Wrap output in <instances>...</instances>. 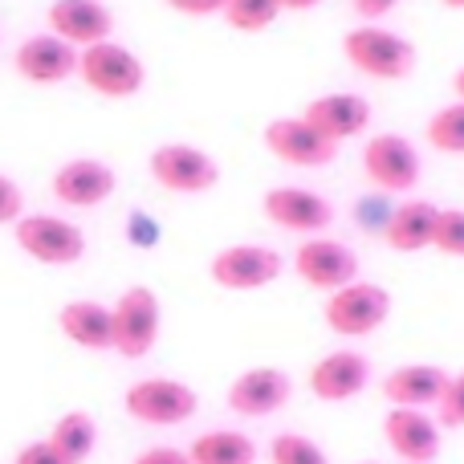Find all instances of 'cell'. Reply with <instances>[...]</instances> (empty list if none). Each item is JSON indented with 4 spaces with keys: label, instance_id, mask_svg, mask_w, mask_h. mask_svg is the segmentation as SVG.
Here are the masks:
<instances>
[{
    "label": "cell",
    "instance_id": "obj_1",
    "mask_svg": "<svg viewBox=\"0 0 464 464\" xmlns=\"http://www.w3.org/2000/svg\"><path fill=\"white\" fill-rule=\"evenodd\" d=\"M343 53L354 70L375 82H400L416 70V45L392 29H379V24L351 29L343 37Z\"/></svg>",
    "mask_w": 464,
    "mask_h": 464
},
{
    "label": "cell",
    "instance_id": "obj_2",
    "mask_svg": "<svg viewBox=\"0 0 464 464\" xmlns=\"http://www.w3.org/2000/svg\"><path fill=\"white\" fill-rule=\"evenodd\" d=\"M122 408H127L130 420H139V424H147V428H179L200 411V395L188 383H179V379L151 375V379H139V383L127 387Z\"/></svg>",
    "mask_w": 464,
    "mask_h": 464
},
{
    "label": "cell",
    "instance_id": "obj_3",
    "mask_svg": "<svg viewBox=\"0 0 464 464\" xmlns=\"http://www.w3.org/2000/svg\"><path fill=\"white\" fill-rule=\"evenodd\" d=\"M78 78L102 98H135L147 82V70L127 45L98 41L90 49H78Z\"/></svg>",
    "mask_w": 464,
    "mask_h": 464
},
{
    "label": "cell",
    "instance_id": "obj_4",
    "mask_svg": "<svg viewBox=\"0 0 464 464\" xmlns=\"http://www.w3.org/2000/svg\"><path fill=\"white\" fill-rule=\"evenodd\" d=\"M392 314V294L375 281H351V285L334 289L322 305V318L338 338H367Z\"/></svg>",
    "mask_w": 464,
    "mask_h": 464
},
{
    "label": "cell",
    "instance_id": "obj_5",
    "mask_svg": "<svg viewBox=\"0 0 464 464\" xmlns=\"http://www.w3.org/2000/svg\"><path fill=\"white\" fill-rule=\"evenodd\" d=\"M160 297L147 285H130L127 294H119V302L111 305V326H114V346L122 359H147L160 343Z\"/></svg>",
    "mask_w": 464,
    "mask_h": 464
},
{
    "label": "cell",
    "instance_id": "obj_6",
    "mask_svg": "<svg viewBox=\"0 0 464 464\" xmlns=\"http://www.w3.org/2000/svg\"><path fill=\"white\" fill-rule=\"evenodd\" d=\"M151 179L168 192H179V196H204L220 184V168L204 147H192V143H163L151 151Z\"/></svg>",
    "mask_w": 464,
    "mask_h": 464
},
{
    "label": "cell",
    "instance_id": "obj_7",
    "mask_svg": "<svg viewBox=\"0 0 464 464\" xmlns=\"http://www.w3.org/2000/svg\"><path fill=\"white\" fill-rule=\"evenodd\" d=\"M16 245L37 265H78L86 256V232L53 212H33L16 220Z\"/></svg>",
    "mask_w": 464,
    "mask_h": 464
},
{
    "label": "cell",
    "instance_id": "obj_8",
    "mask_svg": "<svg viewBox=\"0 0 464 464\" xmlns=\"http://www.w3.org/2000/svg\"><path fill=\"white\" fill-rule=\"evenodd\" d=\"M294 273L305 281L310 289H322V294H334V289L359 281V256H354L351 245L330 237H310L297 245L294 253Z\"/></svg>",
    "mask_w": 464,
    "mask_h": 464
},
{
    "label": "cell",
    "instance_id": "obj_9",
    "mask_svg": "<svg viewBox=\"0 0 464 464\" xmlns=\"http://www.w3.org/2000/svg\"><path fill=\"white\" fill-rule=\"evenodd\" d=\"M208 273L220 289L248 294V289H265L281 277V253L269 245H228L212 256Z\"/></svg>",
    "mask_w": 464,
    "mask_h": 464
},
{
    "label": "cell",
    "instance_id": "obj_10",
    "mask_svg": "<svg viewBox=\"0 0 464 464\" xmlns=\"http://www.w3.org/2000/svg\"><path fill=\"white\" fill-rule=\"evenodd\" d=\"M261 212L277 228L302 232V237H322V232L334 225V204L326 196L310 192V188H297V184L269 188L261 200Z\"/></svg>",
    "mask_w": 464,
    "mask_h": 464
},
{
    "label": "cell",
    "instance_id": "obj_11",
    "mask_svg": "<svg viewBox=\"0 0 464 464\" xmlns=\"http://www.w3.org/2000/svg\"><path fill=\"white\" fill-rule=\"evenodd\" d=\"M362 171L379 192H411L420 184V151L403 135H371L362 147Z\"/></svg>",
    "mask_w": 464,
    "mask_h": 464
},
{
    "label": "cell",
    "instance_id": "obj_12",
    "mask_svg": "<svg viewBox=\"0 0 464 464\" xmlns=\"http://www.w3.org/2000/svg\"><path fill=\"white\" fill-rule=\"evenodd\" d=\"M387 449L400 457V464H436L440 457V420H432L420 408H392L383 416Z\"/></svg>",
    "mask_w": 464,
    "mask_h": 464
},
{
    "label": "cell",
    "instance_id": "obj_13",
    "mask_svg": "<svg viewBox=\"0 0 464 464\" xmlns=\"http://www.w3.org/2000/svg\"><path fill=\"white\" fill-rule=\"evenodd\" d=\"M294 395V379L281 367H248L232 379L228 387V408L245 420H265L281 411Z\"/></svg>",
    "mask_w": 464,
    "mask_h": 464
},
{
    "label": "cell",
    "instance_id": "obj_14",
    "mask_svg": "<svg viewBox=\"0 0 464 464\" xmlns=\"http://www.w3.org/2000/svg\"><path fill=\"white\" fill-rule=\"evenodd\" d=\"M310 392L322 403H346L367 392L371 383V359L362 351H330L310 367Z\"/></svg>",
    "mask_w": 464,
    "mask_h": 464
},
{
    "label": "cell",
    "instance_id": "obj_15",
    "mask_svg": "<svg viewBox=\"0 0 464 464\" xmlns=\"http://www.w3.org/2000/svg\"><path fill=\"white\" fill-rule=\"evenodd\" d=\"M265 147L289 168H326L338 155V143H330L322 130H314L302 114L297 119H273L265 127Z\"/></svg>",
    "mask_w": 464,
    "mask_h": 464
},
{
    "label": "cell",
    "instance_id": "obj_16",
    "mask_svg": "<svg viewBox=\"0 0 464 464\" xmlns=\"http://www.w3.org/2000/svg\"><path fill=\"white\" fill-rule=\"evenodd\" d=\"M114 184L119 176L102 160H70L53 171V196L65 208H98L114 196Z\"/></svg>",
    "mask_w": 464,
    "mask_h": 464
},
{
    "label": "cell",
    "instance_id": "obj_17",
    "mask_svg": "<svg viewBox=\"0 0 464 464\" xmlns=\"http://www.w3.org/2000/svg\"><path fill=\"white\" fill-rule=\"evenodd\" d=\"M16 73L24 82H37V86H57L70 73H78V49L70 41L53 37V33H37V37L21 41L13 57Z\"/></svg>",
    "mask_w": 464,
    "mask_h": 464
},
{
    "label": "cell",
    "instance_id": "obj_18",
    "mask_svg": "<svg viewBox=\"0 0 464 464\" xmlns=\"http://www.w3.org/2000/svg\"><path fill=\"white\" fill-rule=\"evenodd\" d=\"M49 29H53V37L70 41L73 49H90L98 41H111L114 13L102 0H53L49 5Z\"/></svg>",
    "mask_w": 464,
    "mask_h": 464
},
{
    "label": "cell",
    "instance_id": "obj_19",
    "mask_svg": "<svg viewBox=\"0 0 464 464\" xmlns=\"http://www.w3.org/2000/svg\"><path fill=\"white\" fill-rule=\"evenodd\" d=\"M302 119L322 130L330 143H346L371 127V102L362 94H322L305 106Z\"/></svg>",
    "mask_w": 464,
    "mask_h": 464
},
{
    "label": "cell",
    "instance_id": "obj_20",
    "mask_svg": "<svg viewBox=\"0 0 464 464\" xmlns=\"http://www.w3.org/2000/svg\"><path fill=\"white\" fill-rule=\"evenodd\" d=\"M449 387V371L432 367V362H408V367H395L392 375L383 379V395L392 408H436Z\"/></svg>",
    "mask_w": 464,
    "mask_h": 464
},
{
    "label": "cell",
    "instance_id": "obj_21",
    "mask_svg": "<svg viewBox=\"0 0 464 464\" xmlns=\"http://www.w3.org/2000/svg\"><path fill=\"white\" fill-rule=\"evenodd\" d=\"M57 326H62V334L70 338L73 346H82V351H111L114 346L111 305H102V302H86V297H78V302L62 305Z\"/></svg>",
    "mask_w": 464,
    "mask_h": 464
},
{
    "label": "cell",
    "instance_id": "obj_22",
    "mask_svg": "<svg viewBox=\"0 0 464 464\" xmlns=\"http://www.w3.org/2000/svg\"><path fill=\"white\" fill-rule=\"evenodd\" d=\"M440 208L428 200H403L400 208H392L383 225V240L395 253H420V248H432V232Z\"/></svg>",
    "mask_w": 464,
    "mask_h": 464
},
{
    "label": "cell",
    "instance_id": "obj_23",
    "mask_svg": "<svg viewBox=\"0 0 464 464\" xmlns=\"http://www.w3.org/2000/svg\"><path fill=\"white\" fill-rule=\"evenodd\" d=\"M188 457L192 464H256V444L237 428H212L196 436Z\"/></svg>",
    "mask_w": 464,
    "mask_h": 464
},
{
    "label": "cell",
    "instance_id": "obj_24",
    "mask_svg": "<svg viewBox=\"0 0 464 464\" xmlns=\"http://www.w3.org/2000/svg\"><path fill=\"white\" fill-rule=\"evenodd\" d=\"M49 444H53L70 464H86L90 452H94V444H98L94 416H86V411H65V416L53 424V432H49Z\"/></svg>",
    "mask_w": 464,
    "mask_h": 464
},
{
    "label": "cell",
    "instance_id": "obj_25",
    "mask_svg": "<svg viewBox=\"0 0 464 464\" xmlns=\"http://www.w3.org/2000/svg\"><path fill=\"white\" fill-rule=\"evenodd\" d=\"M428 143H432L436 151L464 155V102L460 98L428 119Z\"/></svg>",
    "mask_w": 464,
    "mask_h": 464
},
{
    "label": "cell",
    "instance_id": "obj_26",
    "mask_svg": "<svg viewBox=\"0 0 464 464\" xmlns=\"http://www.w3.org/2000/svg\"><path fill=\"white\" fill-rule=\"evenodd\" d=\"M277 16H281L277 0H228L225 5V21L237 33H265Z\"/></svg>",
    "mask_w": 464,
    "mask_h": 464
},
{
    "label": "cell",
    "instance_id": "obj_27",
    "mask_svg": "<svg viewBox=\"0 0 464 464\" xmlns=\"http://www.w3.org/2000/svg\"><path fill=\"white\" fill-rule=\"evenodd\" d=\"M269 464H330L322 444H314L302 432H281L269 444Z\"/></svg>",
    "mask_w": 464,
    "mask_h": 464
},
{
    "label": "cell",
    "instance_id": "obj_28",
    "mask_svg": "<svg viewBox=\"0 0 464 464\" xmlns=\"http://www.w3.org/2000/svg\"><path fill=\"white\" fill-rule=\"evenodd\" d=\"M432 248H440L444 256H464V208H440Z\"/></svg>",
    "mask_w": 464,
    "mask_h": 464
},
{
    "label": "cell",
    "instance_id": "obj_29",
    "mask_svg": "<svg viewBox=\"0 0 464 464\" xmlns=\"http://www.w3.org/2000/svg\"><path fill=\"white\" fill-rule=\"evenodd\" d=\"M436 420H440V428H464V371L449 375V387L436 403Z\"/></svg>",
    "mask_w": 464,
    "mask_h": 464
},
{
    "label": "cell",
    "instance_id": "obj_30",
    "mask_svg": "<svg viewBox=\"0 0 464 464\" xmlns=\"http://www.w3.org/2000/svg\"><path fill=\"white\" fill-rule=\"evenodd\" d=\"M24 217V196L8 176H0V225H16Z\"/></svg>",
    "mask_w": 464,
    "mask_h": 464
},
{
    "label": "cell",
    "instance_id": "obj_31",
    "mask_svg": "<svg viewBox=\"0 0 464 464\" xmlns=\"http://www.w3.org/2000/svg\"><path fill=\"white\" fill-rule=\"evenodd\" d=\"M13 464H70V460H65L49 440H33V444H24V449L16 452Z\"/></svg>",
    "mask_w": 464,
    "mask_h": 464
},
{
    "label": "cell",
    "instance_id": "obj_32",
    "mask_svg": "<svg viewBox=\"0 0 464 464\" xmlns=\"http://www.w3.org/2000/svg\"><path fill=\"white\" fill-rule=\"evenodd\" d=\"M127 237H130V245L151 248L155 240H160V225H151V217H147V212H135V217L127 220Z\"/></svg>",
    "mask_w": 464,
    "mask_h": 464
},
{
    "label": "cell",
    "instance_id": "obj_33",
    "mask_svg": "<svg viewBox=\"0 0 464 464\" xmlns=\"http://www.w3.org/2000/svg\"><path fill=\"white\" fill-rule=\"evenodd\" d=\"M130 464H192L184 449H171V444H155V449H143Z\"/></svg>",
    "mask_w": 464,
    "mask_h": 464
},
{
    "label": "cell",
    "instance_id": "obj_34",
    "mask_svg": "<svg viewBox=\"0 0 464 464\" xmlns=\"http://www.w3.org/2000/svg\"><path fill=\"white\" fill-rule=\"evenodd\" d=\"M168 5L184 16H212V13H225L228 0H168Z\"/></svg>",
    "mask_w": 464,
    "mask_h": 464
},
{
    "label": "cell",
    "instance_id": "obj_35",
    "mask_svg": "<svg viewBox=\"0 0 464 464\" xmlns=\"http://www.w3.org/2000/svg\"><path fill=\"white\" fill-rule=\"evenodd\" d=\"M351 5H354V13H359L362 21L371 24V21H379V16L392 13V8L400 5V0H351Z\"/></svg>",
    "mask_w": 464,
    "mask_h": 464
},
{
    "label": "cell",
    "instance_id": "obj_36",
    "mask_svg": "<svg viewBox=\"0 0 464 464\" xmlns=\"http://www.w3.org/2000/svg\"><path fill=\"white\" fill-rule=\"evenodd\" d=\"M277 5H281V13H285V8L289 13H310V8H318L322 0H277Z\"/></svg>",
    "mask_w": 464,
    "mask_h": 464
},
{
    "label": "cell",
    "instance_id": "obj_37",
    "mask_svg": "<svg viewBox=\"0 0 464 464\" xmlns=\"http://www.w3.org/2000/svg\"><path fill=\"white\" fill-rule=\"evenodd\" d=\"M452 90H457V98L464 102V70H457V73H452Z\"/></svg>",
    "mask_w": 464,
    "mask_h": 464
},
{
    "label": "cell",
    "instance_id": "obj_38",
    "mask_svg": "<svg viewBox=\"0 0 464 464\" xmlns=\"http://www.w3.org/2000/svg\"><path fill=\"white\" fill-rule=\"evenodd\" d=\"M444 5H449V8H464V0H444Z\"/></svg>",
    "mask_w": 464,
    "mask_h": 464
}]
</instances>
